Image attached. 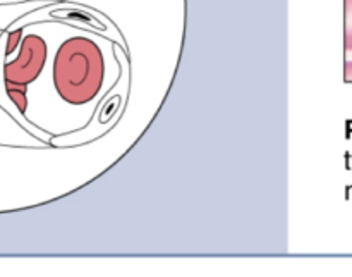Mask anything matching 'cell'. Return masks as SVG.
<instances>
[{
  "mask_svg": "<svg viewBox=\"0 0 352 277\" xmlns=\"http://www.w3.org/2000/svg\"><path fill=\"white\" fill-rule=\"evenodd\" d=\"M346 50L352 52V0H346V33H344Z\"/></svg>",
  "mask_w": 352,
  "mask_h": 277,
  "instance_id": "3957f363",
  "label": "cell"
},
{
  "mask_svg": "<svg viewBox=\"0 0 352 277\" xmlns=\"http://www.w3.org/2000/svg\"><path fill=\"white\" fill-rule=\"evenodd\" d=\"M344 78L347 83H352V61L346 62V71H344Z\"/></svg>",
  "mask_w": 352,
  "mask_h": 277,
  "instance_id": "277c9868",
  "label": "cell"
},
{
  "mask_svg": "<svg viewBox=\"0 0 352 277\" xmlns=\"http://www.w3.org/2000/svg\"><path fill=\"white\" fill-rule=\"evenodd\" d=\"M47 61V43L38 34H28L21 45L19 55L6 64L7 86L24 88L40 76Z\"/></svg>",
  "mask_w": 352,
  "mask_h": 277,
  "instance_id": "7a4b0ae2",
  "label": "cell"
},
{
  "mask_svg": "<svg viewBox=\"0 0 352 277\" xmlns=\"http://www.w3.org/2000/svg\"><path fill=\"white\" fill-rule=\"evenodd\" d=\"M54 86L60 99L71 105H82L95 99L105 81V59L93 40L74 37L58 47L54 61Z\"/></svg>",
  "mask_w": 352,
  "mask_h": 277,
  "instance_id": "6da1fadb",
  "label": "cell"
}]
</instances>
